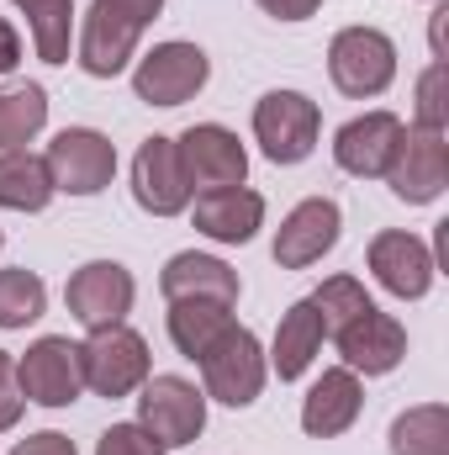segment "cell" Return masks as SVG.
<instances>
[{
	"mask_svg": "<svg viewBox=\"0 0 449 455\" xmlns=\"http://www.w3.org/2000/svg\"><path fill=\"white\" fill-rule=\"evenodd\" d=\"M201 392L207 403H223V408H254L264 381H270V360H264V344L254 329H243L238 318L223 329V339L212 344L201 360Z\"/></svg>",
	"mask_w": 449,
	"mask_h": 455,
	"instance_id": "6da1fadb",
	"label": "cell"
},
{
	"mask_svg": "<svg viewBox=\"0 0 449 455\" xmlns=\"http://www.w3.org/2000/svg\"><path fill=\"white\" fill-rule=\"evenodd\" d=\"M328 80L349 101H375L397 80V43L381 27H343L328 43Z\"/></svg>",
	"mask_w": 449,
	"mask_h": 455,
	"instance_id": "7a4b0ae2",
	"label": "cell"
},
{
	"mask_svg": "<svg viewBox=\"0 0 449 455\" xmlns=\"http://www.w3.org/2000/svg\"><path fill=\"white\" fill-rule=\"evenodd\" d=\"M80 371H85V392L132 397L154 376V355H148V339L138 329L112 323V329H91V339L80 344Z\"/></svg>",
	"mask_w": 449,
	"mask_h": 455,
	"instance_id": "3957f363",
	"label": "cell"
},
{
	"mask_svg": "<svg viewBox=\"0 0 449 455\" xmlns=\"http://www.w3.org/2000/svg\"><path fill=\"white\" fill-rule=\"evenodd\" d=\"M207 80H212L207 48L180 43V37L148 48V53L132 64V96L148 101V107H185V101H196V96L207 91Z\"/></svg>",
	"mask_w": 449,
	"mask_h": 455,
	"instance_id": "277c9868",
	"label": "cell"
},
{
	"mask_svg": "<svg viewBox=\"0 0 449 455\" xmlns=\"http://www.w3.org/2000/svg\"><path fill=\"white\" fill-rule=\"evenodd\" d=\"M138 424L164 445V451H180V445H196L201 429H207V392L175 371L164 376H148L138 387Z\"/></svg>",
	"mask_w": 449,
	"mask_h": 455,
	"instance_id": "5b68a950",
	"label": "cell"
},
{
	"mask_svg": "<svg viewBox=\"0 0 449 455\" xmlns=\"http://www.w3.org/2000/svg\"><path fill=\"white\" fill-rule=\"evenodd\" d=\"M323 132V112L302 91H264L254 101V143L264 148L270 164H302L312 159Z\"/></svg>",
	"mask_w": 449,
	"mask_h": 455,
	"instance_id": "8992f818",
	"label": "cell"
},
{
	"mask_svg": "<svg viewBox=\"0 0 449 455\" xmlns=\"http://www.w3.org/2000/svg\"><path fill=\"white\" fill-rule=\"evenodd\" d=\"M48 180L64 196H101L116 175V143L96 127H64L48 148H43Z\"/></svg>",
	"mask_w": 449,
	"mask_h": 455,
	"instance_id": "52a82bcc",
	"label": "cell"
},
{
	"mask_svg": "<svg viewBox=\"0 0 449 455\" xmlns=\"http://www.w3.org/2000/svg\"><path fill=\"white\" fill-rule=\"evenodd\" d=\"M132 302H138V281H132V270H127L122 259H85V265L69 275V286H64V307H69V318H75L85 334H91V329L127 323Z\"/></svg>",
	"mask_w": 449,
	"mask_h": 455,
	"instance_id": "ba28073f",
	"label": "cell"
},
{
	"mask_svg": "<svg viewBox=\"0 0 449 455\" xmlns=\"http://www.w3.org/2000/svg\"><path fill=\"white\" fill-rule=\"evenodd\" d=\"M16 387L27 403L37 408H69L85 392V371H80V344L64 334H43L27 344V355L16 360Z\"/></svg>",
	"mask_w": 449,
	"mask_h": 455,
	"instance_id": "9c48e42d",
	"label": "cell"
},
{
	"mask_svg": "<svg viewBox=\"0 0 449 455\" xmlns=\"http://www.w3.org/2000/svg\"><path fill=\"white\" fill-rule=\"evenodd\" d=\"M191 180H185V164H180V143L169 132H154L138 143L132 154V202L148 212V218H180L191 207Z\"/></svg>",
	"mask_w": 449,
	"mask_h": 455,
	"instance_id": "30bf717a",
	"label": "cell"
},
{
	"mask_svg": "<svg viewBox=\"0 0 449 455\" xmlns=\"http://www.w3.org/2000/svg\"><path fill=\"white\" fill-rule=\"evenodd\" d=\"M386 186H391V196L407 202V207L439 202L445 186H449V138L434 132V127H413V122H407V132H402V143H397V159H391V170H386Z\"/></svg>",
	"mask_w": 449,
	"mask_h": 455,
	"instance_id": "8fae6325",
	"label": "cell"
},
{
	"mask_svg": "<svg viewBox=\"0 0 449 455\" xmlns=\"http://www.w3.org/2000/svg\"><path fill=\"white\" fill-rule=\"evenodd\" d=\"M365 265H370V275H375L397 302H423V297L434 291V275H439L434 249H429L418 233H407V228L375 233L370 249H365Z\"/></svg>",
	"mask_w": 449,
	"mask_h": 455,
	"instance_id": "7c38bea8",
	"label": "cell"
},
{
	"mask_svg": "<svg viewBox=\"0 0 449 455\" xmlns=\"http://www.w3.org/2000/svg\"><path fill=\"white\" fill-rule=\"evenodd\" d=\"M175 143H180V164H185V180H191L196 196L248 180V148L238 143V132L223 127V122H196Z\"/></svg>",
	"mask_w": 449,
	"mask_h": 455,
	"instance_id": "4fadbf2b",
	"label": "cell"
},
{
	"mask_svg": "<svg viewBox=\"0 0 449 455\" xmlns=\"http://www.w3.org/2000/svg\"><path fill=\"white\" fill-rule=\"evenodd\" d=\"M402 132H407V122L397 112H386V107L349 116L334 132V164L343 175H354V180H386Z\"/></svg>",
	"mask_w": 449,
	"mask_h": 455,
	"instance_id": "5bb4252c",
	"label": "cell"
},
{
	"mask_svg": "<svg viewBox=\"0 0 449 455\" xmlns=\"http://www.w3.org/2000/svg\"><path fill=\"white\" fill-rule=\"evenodd\" d=\"M138 37L143 27L132 16H122L112 5H91L75 27V64L91 75V80H116L132 59H138Z\"/></svg>",
	"mask_w": 449,
	"mask_h": 455,
	"instance_id": "9a60e30c",
	"label": "cell"
},
{
	"mask_svg": "<svg viewBox=\"0 0 449 455\" xmlns=\"http://www.w3.org/2000/svg\"><path fill=\"white\" fill-rule=\"evenodd\" d=\"M338 233H343V212H338L334 196H307V202H296L280 228H275V265L280 270H307V265H318L328 249L338 243Z\"/></svg>",
	"mask_w": 449,
	"mask_h": 455,
	"instance_id": "2e32d148",
	"label": "cell"
},
{
	"mask_svg": "<svg viewBox=\"0 0 449 455\" xmlns=\"http://www.w3.org/2000/svg\"><path fill=\"white\" fill-rule=\"evenodd\" d=\"M334 344L354 376H391L407 360V329L391 313H381V307H370L365 318L343 323L334 334Z\"/></svg>",
	"mask_w": 449,
	"mask_h": 455,
	"instance_id": "e0dca14e",
	"label": "cell"
},
{
	"mask_svg": "<svg viewBox=\"0 0 449 455\" xmlns=\"http://www.w3.org/2000/svg\"><path fill=\"white\" fill-rule=\"evenodd\" d=\"M359 408H365V381L349 365H328L302 397V429L312 440H338L359 424Z\"/></svg>",
	"mask_w": 449,
	"mask_h": 455,
	"instance_id": "ac0fdd59",
	"label": "cell"
},
{
	"mask_svg": "<svg viewBox=\"0 0 449 455\" xmlns=\"http://www.w3.org/2000/svg\"><path fill=\"white\" fill-rule=\"evenodd\" d=\"M159 291H164V302H223V307H238L243 281H238V270L227 259L185 249V254H169V265L159 270Z\"/></svg>",
	"mask_w": 449,
	"mask_h": 455,
	"instance_id": "d6986e66",
	"label": "cell"
},
{
	"mask_svg": "<svg viewBox=\"0 0 449 455\" xmlns=\"http://www.w3.org/2000/svg\"><path fill=\"white\" fill-rule=\"evenodd\" d=\"M191 223L207 233L212 243H254V233L264 228V196L248 186H223V191H201L191 196Z\"/></svg>",
	"mask_w": 449,
	"mask_h": 455,
	"instance_id": "ffe728a7",
	"label": "cell"
},
{
	"mask_svg": "<svg viewBox=\"0 0 449 455\" xmlns=\"http://www.w3.org/2000/svg\"><path fill=\"white\" fill-rule=\"evenodd\" d=\"M323 339H328L323 313L312 307V297H302V302H291L280 313V329H275V339L264 349V360H270V371L280 381H302L312 371V360L323 355Z\"/></svg>",
	"mask_w": 449,
	"mask_h": 455,
	"instance_id": "44dd1931",
	"label": "cell"
},
{
	"mask_svg": "<svg viewBox=\"0 0 449 455\" xmlns=\"http://www.w3.org/2000/svg\"><path fill=\"white\" fill-rule=\"evenodd\" d=\"M53 196L59 191L48 180L43 154H32V148H0V207L5 212H43Z\"/></svg>",
	"mask_w": 449,
	"mask_h": 455,
	"instance_id": "7402d4cb",
	"label": "cell"
},
{
	"mask_svg": "<svg viewBox=\"0 0 449 455\" xmlns=\"http://www.w3.org/2000/svg\"><path fill=\"white\" fill-rule=\"evenodd\" d=\"M169 344L185 355V360H201L212 344L223 339V329L232 323V307L223 302H169Z\"/></svg>",
	"mask_w": 449,
	"mask_h": 455,
	"instance_id": "603a6c76",
	"label": "cell"
},
{
	"mask_svg": "<svg viewBox=\"0 0 449 455\" xmlns=\"http://www.w3.org/2000/svg\"><path fill=\"white\" fill-rule=\"evenodd\" d=\"M391 455H449V408L445 403H418L391 419L386 435Z\"/></svg>",
	"mask_w": 449,
	"mask_h": 455,
	"instance_id": "cb8c5ba5",
	"label": "cell"
},
{
	"mask_svg": "<svg viewBox=\"0 0 449 455\" xmlns=\"http://www.w3.org/2000/svg\"><path fill=\"white\" fill-rule=\"evenodd\" d=\"M48 127V91L32 80L0 85V148H27Z\"/></svg>",
	"mask_w": 449,
	"mask_h": 455,
	"instance_id": "d4e9b609",
	"label": "cell"
},
{
	"mask_svg": "<svg viewBox=\"0 0 449 455\" xmlns=\"http://www.w3.org/2000/svg\"><path fill=\"white\" fill-rule=\"evenodd\" d=\"M75 27H80V11H75V0H37V5H27L32 53H37L43 64H69Z\"/></svg>",
	"mask_w": 449,
	"mask_h": 455,
	"instance_id": "484cf974",
	"label": "cell"
},
{
	"mask_svg": "<svg viewBox=\"0 0 449 455\" xmlns=\"http://www.w3.org/2000/svg\"><path fill=\"white\" fill-rule=\"evenodd\" d=\"M48 313V286L37 270H0V329H27Z\"/></svg>",
	"mask_w": 449,
	"mask_h": 455,
	"instance_id": "4316f807",
	"label": "cell"
},
{
	"mask_svg": "<svg viewBox=\"0 0 449 455\" xmlns=\"http://www.w3.org/2000/svg\"><path fill=\"white\" fill-rule=\"evenodd\" d=\"M312 307L323 313V329H328V339H334L343 323H354V318H365V313L375 307V297H370L365 281H354V275H328V281L312 291Z\"/></svg>",
	"mask_w": 449,
	"mask_h": 455,
	"instance_id": "83f0119b",
	"label": "cell"
},
{
	"mask_svg": "<svg viewBox=\"0 0 449 455\" xmlns=\"http://www.w3.org/2000/svg\"><path fill=\"white\" fill-rule=\"evenodd\" d=\"M413 127H449V69L445 59H434L423 75H418V107H413Z\"/></svg>",
	"mask_w": 449,
	"mask_h": 455,
	"instance_id": "f1b7e54d",
	"label": "cell"
},
{
	"mask_svg": "<svg viewBox=\"0 0 449 455\" xmlns=\"http://www.w3.org/2000/svg\"><path fill=\"white\" fill-rule=\"evenodd\" d=\"M96 455H169V451L132 419V424H112V429L96 440Z\"/></svg>",
	"mask_w": 449,
	"mask_h": 455,
	"instance_id": "f546056e",
	"label": "cell"
},
{
	"mask_svg": "<svg viewBox=\"0 0 449 455\" xmlns=\"http://www.w3.org/2000/svg\"><path fill=\"white\" fill-rule=\"evenodd\" d=\"M21 408H27V397L16 387V360L0 349V429H16L21 424Z\"/></svg>",
	"mask_w": 449,
	"mask_h": 455,
	"instance_id": "4dcf8cb0",
	"label": "cell"
},
{
	"mask_svg": "<svg viewBox=\"0 0 449 455\" xmlns=\"http://www.w3.org/2000/svg\"><path fill=\"white\" fill-rule=\"evenodd\" d=\"M11 455H80V451H75L69 435H59V429H37V435H27Z\"/></svg>",
	"mask_w": 449,
	"mask_h": 455,
	"instance_id": "1f68e13d",
	"label": "cell"
},
{
	"mask_svg": "<svg viewBox=\"0 0 449 455\" xmlns=\"http://www.w3.org/2000/svg\"><path fill=\"white\" fill-rule=\"evenodd\" d=\"M264 16H275V21H307V16H318L323 11V0H254Z\"/></svg>",
	"mask_w": 449,
	"mask_h": 455,
	"instance_id": "d6a6232c",
	"label": "cell"
},
{
	"mask_svg": "<svg viewBox=\"0 0 449 455\" xmlns=\"http://www.w3.org/2000/svg\"><path fill=\"white\" fill-rule=\"evenodd\" d=\"M101 5H112V11H122V16H132L138 27L159 21V11H164V0H101Z\"/></svg>",
	"mask_w": 449,
	"mask_h": 455,
	"instance_id": "836d02e7",
	"label": "cell"
},
{
	"mask_svg": "<svg viewBox=\"0 0 449 455\" xmlns=\"http://www.w3.org/2000/svg\"><path fill=\"white\" fill-rule=\"evenodd\" d=\"M16 64H21V37H16V27L0 16V75H16Z\"/></svg>",
	"mask_w": 449,
	"mask_h": 455,
	"instance_id": "e575fe53",
	"label": "cell"
},
{
	"mask_svg": "<svg viewBox=\"0 0 449 455\" xmlns=\"http://www.w3.org/2000/svg\"><path fill=\"white\" fill-rule=\"evenodd\" d=\"M445 16H449V5H445V0H434V16H429V43H434V59H445Z\"/></svg>",
	"mask_w": 449,
	"mask_h": 455,
	"instance_id": "d590c367",
	"label": "cell"
},
{
	"mask_svg": "<svg viewBox=\"0 0 449 455\" xmlns=\"http://www.w3.org/2000/svg\"><path fill=\"white\" fill-rule=\"evenodd\" d=\"M16 5H21V11H27V5H37V0H16Z\"/></svg>",
	"mask_w": 449,
	"mask_h": 455,
	"instance_id": "8d00e7d4",
	"label": "cell"
},
{
	"mask_svg": "<svg viewBox=\"0 0 449 455\" xmlns=\"http://www.w3.org/2000/svg\"><path fill=\"white\" fill-rule=\"evenodd\" d=\"M0 249H5V233H0Z\"/></svg>",
	"mask_w": 449,
	"mask_h": 455,
	"instance_id": "74e56055",
	"label": "cell"
},
{
	"mask_svg": "<svg viewBox=\"0 0 449 455\" xmlns=\"http://www.w3.org/2000/svg\"><path fill=\"white\" fill-rule=\"evenodd\" d=\"M429 5H434V0H429Z\"/></svg>",
	"mask_w": 449,
	"mask_h": 455,
	"instance_id": "f35d334b",
	"label": "cell"
}]
</instances>
